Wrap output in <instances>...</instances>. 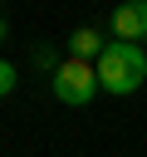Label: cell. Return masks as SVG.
Returning <instances> with one entry per match:
<instances>
[{
    "instance_id": "8992f818",
    "label": "cell",
    "mask_w": 147,
    "mask_h": 157,
    "mask_svg": "<svg viewBox=\"0 0 147 157\" xmlns=\"http://www.w3.org/2000/svg\"><path fill=\"white\" fill-rule=\"evenodd\" d=\"M15 78H20V74H15V64H5V59H0V98L15 88Z\"/></svg>"
},
{
    "instance_id": "6da1fadb",
    "label": "cell",
    "mask_w": 147,
    "mask_h": 157,
    "mask_svg": "<svg viewBox=\"0 0 147 157\" xmlns=\"http://www.w3.org/2000/svg\"><path fill=\"white\" fill-rule=\"evenodd\" d=\"M98 88L108 93H137L142 78H147V49L142 44H123V39H108V49L98 54Z\"/></svg>"
},
{
    "instance_id": "5b68a950",
    "label": "cell",
    "mask_w": 147,
    "mask_h": 157,
    "mask_svg": "<svg viewBox=\"0 0 147 157\" xmlns=\"http://www.w3.org/2000/svg\"><path fill=\"white\" fill-rule=\"evenodd\" d=\"M34 64H39V69H49V74H59V59H54V49H44V44L34 49Z\"/></svg>"
},
{
    "instance_id": "52a82bcc",
    "label": "cell",
    "mask_w": 147,
    "mask_h": 157,
    "mask_svg": "<svg viewBox=\"0 0 147 157\" xmlns=\"http://www.w3.org/2000/svg\"><path fill=\"white\" fill-rule=\"evenodd\" d=\"M0 39H5V20H0Z\"/></svg>"
},
{
    "instance_id": "3957f363",
    "label": "cell",
    "mask_w": 147,
    "mask_h": 157,
    "mask_svg": "<svg viewBox=\"0 0 147 157\" xmlns=\"http://www.w3.org/2000/svg\"><path fill=\"white\" fill-rule=\"evenodd\" d=\"M113 39L123 44H147V0H127L113 10Z\"/></svg>"
},
{
    "instance_id": "277c9868",
    "label": "cell",
    "mask_w": 147,
    "mask_h": 157,
    "mask_svg": "<svg viewBox=\"0 0 147 157\" xmlns=\"http://www.w3.org/2000/svg\"><path fill=\"white\" fill-rule=\"evenodd\" d=\"M108 49V39L98 29H74L69 34V59H83V64H98V54Z\"/></svg>"
},
{
    "instance_id": "7a4b0ae2",
    "label": "cell",
    "mask_w": 147,
    "mask_h": 157,
    "mask_svg": "<svg viewBox=\"0 0 147 157\" xmlns=\"http://www.w3.org/2000/svg\"><path fill=\"white\" fill-rule=\"evenodd\" d=\"M93 93H98V69L83 64V59H64L59 74H54V98L69 103V108H83Z\"/></svg>"
}]
</instances>
